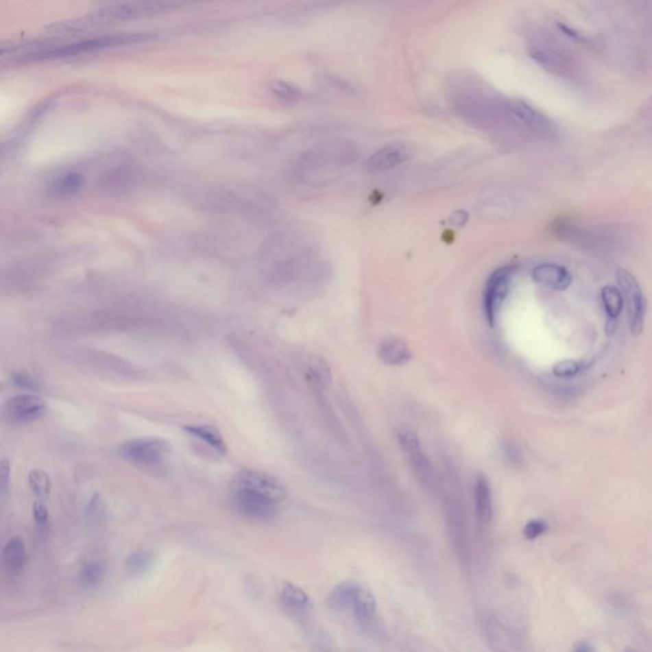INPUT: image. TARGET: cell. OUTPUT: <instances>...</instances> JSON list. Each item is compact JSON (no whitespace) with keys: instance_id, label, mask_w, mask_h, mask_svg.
<instances>
[{"instance_id":"6da1fadb","label":"cell","mask_w":652,"mask_h":652,"mask_svg":"<svg viewBox=\"0 0 652 652\" xmlns=\"http://www.w3.org/2000/svg\"><path fill=\"white\" fill-rule=\"evenodd\" d=\"M452 92V105L457 114L474 126L490 129L509 119L506 101L493 97L490 90L475 81H461Z\"/></svg>"},{"instance_id":"7a4b0ae2","label":"cell","mask_w":652,"mask_h":652,"mask_svg":"<svg viewBox=\"0 0 652 652\" xmlns=\"http://www.w3.org/2000/svg\"><path fill=\"white\" fill-rule=\"evenodd\" d=\"M353 157L354 152L346 145H324L306 156L300 173L309 182L325 184L338 178L340 172L353 162Z\"/></svg>"},{"instance_id":"3957f363","label":"cell","mask_w":652,"mask_h":652,"mask_svg":"<svg viewBox=\"0 0 652 652\" xmlns=\"http://www.w3.org/2000/svg\"><path fill=\"white\" fill-rule=\"evenodd\" d=\"M144 36H136V35H120V36H102L93 37V38H84L80 41H74L72 44H65L54 49H43V50H35L25 55L22 59L25 60H40V59H54V58H64V56H73V55L84 54V53H90L96 51L99 49H106L110 46L121 45L126 43H134V40H141Z\"/></svg>"},{"instance_id":"277c9868","label":"cell","mask_w":652,"mask_h":652,"mask_svg":"<svg viewBox=\"0 0 652 652\" xmlns=\"http://www.w3.org/2000/svg\"><path fill=\"white\" fill-rule=\"evenodd\" d=\"M171 451L170 442L163 438L147 436L124 441L117 447V454L135 465L153 466L160 464Z\"/></svg>"},{"instance_id":"5b68a950","label":"cell","mask_w":652,"mask_h":652,"mask_svg":"<svg viewBox=\"0 0 652 652\" xmlns=\"http://www.w3.org/2000/svg\"><path fill=\"white\" fill-rule=\"evenodd\" d=\"M616 278L619 285V291L622 292L623 300L627 304L631 334L634 338H637L642 334L646 317V300L643 295L642 288L633 274L625 269H618Z\"/></svg>"},{"instance_id":"8992f818","label":"cell","mask_w":652,"mask_h":652,"mask_svg":"<svg viewBox=\"0 0 652 652\" xmlns=\"http://www.w3.org/2000/svg\"><path fill=\"white\" fill-rule=\"evenodd\" d=\"M515 270L512 267H502L492 273L487 279L483 292V310L487 322L494 325L502 306L509 293Z\"/></svg>"},{"instance_id":"52a82bcc","label":"cell","mask_w":652,"mask_h":652,"mask_svg":"<svg viewBox=\"0 0 652 652\" xmlns=\"http://www.w3.org/2000/svg\"><path fill=\"white\" fill-rule=\"evenodd\" d=\"M172 7H175V4L162 3V1H134V3L130 1V3L112 4L95 12L93 14H90V21H82V25L83 23L93 25V23H102V22L134 19L139 16L158 13Z\"/></svg>"},{"instance_id":"ba28073f","label":"cell","mask_w":652,"mask_h":652,"mask_svg":"<svg viewBox=\"0 0 652 652\" xmlns=\"http://www.w3.org/2000/svg\"><path fill=\"white\" fill-rule=\"evenodd\" d=\"M45 400L34 394H19L12 396L3 407V417L12 426L34 423L45 415Z\"/></svg>"},{"instance_id":"9c48e42d","label":"cell","mask_w":652,"mask_h":652,"mask_svg":"<svg viewBox=\"0 0 652 652\" xmlns=\"http://www.w3.org/2000/svg\"><path fill=\"white\" fill-rule=\"evenodd\" d=\"M231 488H243L256 492L280 503L287 497L286 487L276 476L255 469H243L233 476Z\"/></svg>"},{"instance_id":"30bf717a","label":"cell","mask_w":652,"mask_h":652,"mask_svg":"<svg viewBox=\"0 0 652 652\" xmlns=\"http://www.w3.org/2000/svg\"><path fill=\"white\" fill-rule=\"evenodd\" d=\"M231 490L233 507L243 516L255 520H269L277 515L279 509V503L277 502L249 490Z\"/></svg>"},{"instance_id":"8fae6325","label":"cell","mask_w":652,"mask_h":652,"mask_svg":"<svg viewBox=\"0 0 652 652\" xmlns=\"http://www.w3.org/2000/svg\"><path fill=\"white\" fill-rule=\"evenodd\" d=\"M506 110L511 121L518 125L525 128L534 134L542 136H551L554 133V126L552 121L524 101L511 99L506 101Z\"/></svg>"},{"instance_id":"7c38bea8","label":"cell","mask_w":652,"mask_h":652,"mask_svg":"<svg viewBox=\"0 0 652 652\" xmlns=\"http://www.w3.org/2000/svg\"><path fill=\"white\" fill-rule=\"evenodd\" d=\"M411 151L402 144H390L374 153L366 162L371 172H385L400 166L411 158Z\"/></svg>"},{"instance_id":"4fadbf2b","label":"cell","mask_w":652,"mask_h":652,"mask_svg":"<svg viewBox=\"0 0 652 652\" xmlns=\"http://www.w3.org/2000/svg\"><path fill=\"white\" fill-rule=\"evenodd\" d=\"M531 278L538 285L553 291H564L571 286L572 283L571 273L562 265L554 263H544L536 265L531 271Z\"/></svg>"},{"instance_id":"5bb4252c","label":"cell","mask_w":652,"mask_h":652,"mask_svg":"<svg viewBox=\"0 0 652 652\" xmlns=\"http://www.w3.org/2000/svg\"><path fill=\"white\" fill-rule=\"evenodd\" d=\"M350 607L353 609L354 616L361 625L365 627L375 625L376 619H377V607H376L375 598L368 590L354 586Z\"/></svg>"},{"instance_id":"9a60e30c","label":"cell","mask_w":652,"mask_h":652,"mask_svg":"<svg viewBox=\"0 0 652 652\" xmlns=\"http://www.w3.org/2000/svg\"><path fill=\"white\" fill-rule=\"evenodd\" d=\"M378 358L389 366H402L411 361V350L404 340L386 338L381 340L377 348Z\"/></svg>"},{"instance_id":"2e32d148","label":"cell","mask_w":652,"mask_h":652,"mask_svg":"<svg viewBox=\"0 0 652 652\" xmlns=\"http://www.w3.org/2000/svg\"><path fill=\"white\" fill-rule=\"evenodd\" d=\"M474 500L476 518L482 524H488L493 516L491 484L487 476L479 474L474 483Z\"/></svg>"},{"instance_id":"e0dca14e","label":"cell","mask_w":652,"mask_h":652,"mask_svg":"<svg viewBox=\"0 0 652 652\" xmlns=\"http://www.w3.org/2000/svg\"><path fill=\"white\" fill-rule=\"evenodd\" d=\"M182 429L190 435L193 437L197 438L203 442H206V445L209 447H212L215 450V452H218L219 455H227V444H226V439H224L222 433L218 431V429L213 427V426H208V424H188L185 427H182Z\"/></svg>"},{"instance_id":"ac0fdd59","label":"cell","mask_w":652,"mask_h":652,"mask_svg":"<svg viewBox=\"0 0 652 652\" xmlns=\"http://www.w3.org/2000/svg\"><path fill=\"white\" fill-rule=\"evenodd\" d=\"M407 456L409 459L414 475L417 476L420 484L424 485L427 490H435L437 484L435 470H433V466L429 463L428 457L423 452V450L420 448Z\"/></svg>"},{"instance_id":"d6986e66","label":"cell","mask_w":652,"mask_h":652,"mask_svg":"<svg viewBox=\"0 0 652 652\" xmlns=\"http://www.w3.org/2000/svg\"><path fill=\"white\" fill-rule=\"evenodd\" d=\"M3 561L7 570L12 573H17L23 568L26 562V545L19 536L12 538L4 545Z\"/></svg>"},{"instance_id":"ffe728a7","label":"cell","mask_w":652,"mask_h":652,"mask_svg":"<svg viewBox=\"0 0 652 652\" xmlns=\"http://www.w3.org/2000/svg\"><path fill=\"white\" fill-rule=\"evenodd\" d=\"M601 302H603L607 317L610 320H616L622 313L625 300H623V295H622V292L619 291V288L605 286L601 289Z\"/></svg>"},{"instance_id":"44dd1931","label":"cell","mask_w":652,"mask_h":652,"mask_svg":"<svg viewBox=\"0 0 652 652\" xmlns=\"http://www.w3.org/2000/svg\"><path fill=\"white\" fill-rule=\"evenodd\" d=\"M282 600L285 601L287 607L297 610V612H304L310 605V599L304 590L300 589L293 583L286 582L283 583L282 588Z\"/></svg>"},{"instance_id":"7402d4cb","label":"cell","mask_w":652,"mask_h":652,"mask_svg":"<svg viewBox=\"0 0 652 652\" xmlns=\"http://www.w3.org/2000/svg\"><path fill=\"white\" fill-rule=\"evenodd\" d=\"M28 484L29 488L36 496L37 500H45L49 498L51 490V481L49 474L43 469H34L28 474Z\"/></svg>"},{"instance_id":"603a6c76","label":"cell","mask_w":652,"mask_h":652,"mask_svg":"<svg viewBox=\"0 0 652 652\" xmlns=\"http://www.w3.org/2000/svg\"><path fill=\"white\" fill-rule=\"evenodd\" d=\"M105 564L102 562L86 563L80 572V580L84 588H95L105 576Z\"/></svg>"},{"instance_id":"cb8c5ba5","label":"cell","mask_w":652,"mask_h":652,"mask_svg":"<svg viewBox=\"0 0 652 652\" xmlns=\"http://www.w3.org/2000/svg\"><path fill=\"white\" fill-rule=\"evenodd\" d=\"M396 436H398L399 445L407 455H409L411 452L422 448L418 435L411 427H400L396 432Z\"/></svg>"},{"instance_id":"d4e9b609","label":"cell","mask_w":652,"mask_h":652,"mask_svg":"<svg viewBox=\"0 0 652 652\" xmlns=\"http://www.w3.org/2000/svg\"><path fill=\"white\" fill-rule=\"evenodd\" d=\"M153 559L154 555L151 552H136L128 558L126 567L133 575H142L143 572L149 570Z\"/></svg>"},{"instance_id":"484cf974","label":"cell","mask_w":652,"mask_h":652,"mask_svg":"<svg viewBox=\"0 0 652 652\" xmlns=\"http://www.w3.org/2000/svg\"><path fill=\"white\" fill-rule=\"evenodd\" d=\"M581 366L576 361H562L553 367V375L559 378H571L580 374Z\"/></svg>"},{"instance_id":"4316f807","label":"cell","mask_w":652,"mask_h":652,"mask_svg":"<svg viewBox=\"0 0 652 652\" xmlns=\"http://www.w3.org/2000/svg\"><path fill=\"white\" fill-rule=\"evenodd\" d=\"M310 374L313 375V378L324 386H329L331 383L330 368L326 363H324L320 359H316V363L311 365Z\"/></svg>"},{"instance_id":"83f0119b","label":"cell","mask_w":652,"mask_h":652,"mask_svg":"<svg viewBox=\"0 0 652 652\" xmlns=\"http://www.w3.org/2000/svg\"><path fill=\"white\" fill-rule=\"evenodd\" d=\"M34 518L36 522L37 527L40 533H44L47 527V521H49V511L45 506V500H36L34 503Z\"/></svg>"},{"instance_id":"f1b7e54d","label":"cell","mask_w":652,"mask_h":652,"mask_svg":"<svg viewBox=\"0 0 652 652\" xmlns=\"http://www.w3.org/2000/svg\"><path fill=\"white\" fill-rule=\"evenodd\" d=\"M548 530V524L543 520H531L524 527V536L527 540H534L543 535Z\"/></svg>"},{"instance_id":"f546056e","label":"cell","mask_w":652,"mask_h":652,"mask_svg":"<svg viewBox=\"0 0 652 652\" xmlns=\"http://www.w3.org/2000/svg\"><path fill=\"white\" fill-rule=\"evenodd\" d=\"M12 381L13 384L17 385L19 387H22V389H26V390H31V391H35L38 389L37 386V383L31 377V376L25 374V372H16L12 375Z\"/></svg>"},{"instance_id":"4dcf8cb0","label":"cell","mask_w":652,"mask_h":652,"mask_svg":"<svg viewBox=\"0 0 652 652\" xmlns=\"http://www.w3.org/2000/svg\"><path fill=\"white\" fill-rule=\"evenodd\" d=\"M278 93L286 99H295L298 97V90L288 84H279L277 87Z\"/></svg>"},{"instance_id":"1f68e13d","label":"cell","mask_w":652,"mask_h":652,"mask_svg":"<svg viewBox=\"0 0 652 652\" xmlns=\"http://www.w3.org/2000/svg\"><path fill=\"white\" fill-rule=\"evenodd\" d=\"M10 465L7 459H3L1 461V491L3 493L7 491L8 483H10Z\"/></svg>"},{"instance_id":"d6a6232c","label":"cell","mask_w":652,"mask_h":652,"mask_svg":"<svg viewBox=\"0 0 652 652\" xmlns=\"http://www.w3.org/2000/svg\"><path fill=\"white\" fill-rule=\"evenodd\" d=\"M571 652H598L596 649L591 644V643L588 642V641H580V642L576 643L573 646Z\"/></svg>"},{"instance_id":"836d02e7","label":"cell","mask_w":652,"mask_h":652,"mask_svg":"<svg viewBox=\"0 0 652 652\" xmlns=\"http://www.w3.org/2000/svg\"><path fill=\"white\" fill-rule=\"evenodd\" d=\"M625 652H638V651H636V650H633V649H627V650H625Z\"/></svg>"}]
</instances>
